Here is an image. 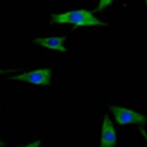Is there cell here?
<instances>
[{
	"label": "cell",
	"mask_w": 147,
	"mask_h": 147,
	"mask_svg": "<svg viewBox=\"0 0 147 147\" xmlns=\"http://www.w3.org/2000/svg\"><path fill=\"white\" fill-rule=\"evenodd\" d=\"M139 131H140V133H141V135L144 136V138L146 140V142H147V133L145 132L144 128V127H139Z\"/></svg>",
	"instance_id": "cell-8"
},
{
	"label": "cell",
	"mask_w": 147,
	"mask_h": 147,
	"mask_svg": "<svg viewBox=\"0 0 147 147\" xmlns=\"http://www.w3.org/2000/svg\"><path fill=\"white\" fill-rule=\"evenodd\" d=\"M145 1H147V0H145Z\"/></svg>",
	"instance_id": "cell-12"
},
{
	"label": "cell",
	"mask_w": 147,
	"mask_h": 147,
	"mask_svg": "<svg viewBox=\"0 0 147 147\" xmlns=\"http://www.w3.org/2000/svg\"><path fill=\"white\" fill-rule=\"evenodd\" d=\"M117 133L113 122L107 115H106L102 124L100 147H115L117 144Z\"/></svg>",
	"instance_id": "cell-4"
},
{
	"label": "cell",
	"mask_w": 147,
	"mask_h": 147,
	"mask_svg": "<svg viewBox=\"0 0 147 147\" xmlns=\"http://www.w3.org/2000/svg\"><path fill=\"white\" fill-rule=\"evenodd\" d=\"M6 145V144L5 142H3L2 140H0V147H5Z\"/></svg>",
	"instance_id": "cell-10"
},
{
	"label": "cell",
	"mask_w": 147,
	"mask_h": 147,
	"mask_svg": "<svg viewBox=\"0 0 147 147\" xmlns=\"http://www.w3.org/2000/svg\"><path fill=\"white\" fill-rule=\"evenodd\" d=\"M52 21L56 24H71L74 25V28L79 26L107 25V23L102 22L94 16L92 11L86 9L71 10L61 14H53Z\"/></svg>",
	"instance_id": "cell-1"
},
{
	"label": "cell",
	"mask_w": 147,
	"mask_h": 147,
	"mask_svg": "<svg viewBox=\"0 0 147 147\" xmlns=\"http://www.w3.org/2000/svg\"><path fill=\"white\" fill-rule=\"evenodd\" d=\"M66 36H51V37H39L34 40V43L51 50H56L59 52H66L64 42Z\"/></svg>",
	"instance_id": "cell-5"
},
{
	"label": "cell",
	"mask_w": 147,
	"mask_h": 147,
	"mask_svg": "<svg viewBox=\"0 0 147 147\" xmlns=\"http://www.w3.org/2000/svg\"><path fill=\"white\" fill-rule=\"evenodd\" d=\"M109 110L114 115L117 123L120 125H145L147 122V117L135 110L129 109L124 107H119L116 105H111Z\"/></svg>",
	"instance_id": "cell-2"
},
{
	"label": "cell",
	"mask_w": 147,
	"mask_h": 147,
	"mask_svg": "<svg viewBox=\"0 0 147 147\" xmlns=\"http://www.w3.org/2000/svg\"><path fill=\"white\" fill-rule=\"evenodd\" d=\"M112 2H113V0H99L98 7L96 8L95 10H93L92 12L95 13V12H100L102 10H104L107 6L109 5Z\"/></svg>",
	"instance_id": "cell-6"
},
{
	"label": "cell",
	"mask_w": 147,
	"mask_h": 147,
	"mask_svg": "<svg viewBox=\"0 0 147 147\" xmlns=\"http://www.w3.org/2000/svg\"><path fill=\"white\" fill-rule=\"evenodd\" d=\"M17 69H6V71H3V69H0V74H4V73H13V72H16Z\"/></svg>",
	"instance_id": "cell-9"
},
{
	"label": "cell",
	"mask_w": 147,
	"mask_h": 147,
	"mask_svg": "<svg viewBox=\"0 0 147 147\" xmlns=\"http://www.w3.org/2000/svg\"><path fill=\"white\" fill-rule=\"evenodd\" d=\"M41 144V140H36V141L33 142V143H30L27 145H24V147H39Z\"/></svg>",
	"instance_id": "cell-7"
},
{
	"label": "cell",
	"mask_w": 147,
	"mask_h": 147,
	"mask_svg": "<svg viewBox=\"0 0 147 147\" xmlns=\"http://www.w3.org/2000/svg\"><path fill=\"white\" fill-rule=\"evenodd\" d=\"M146 4H147V1H146Z\"/></svg>",
	"instance_id": "cell-11"
},
{
	"label": "cell",
	"mask_w": 147,
	"mask_h": 147,
	"mask_svg": "<svg viewBox=\"0 0 147 147\" xmlns=\"http://www.w3.org/2000/svg\"><path fill=\"white\" fill-rule=\"evenodd\" d=\"M6 80H20L24 82L32 83V84L34 85L48 86L51 84V80H52V69L49 68L35 69V71H27L22 74L8 77V78H6Z\"/></svg>",
	"instance_id": "cell-3"
}]
</instances>
